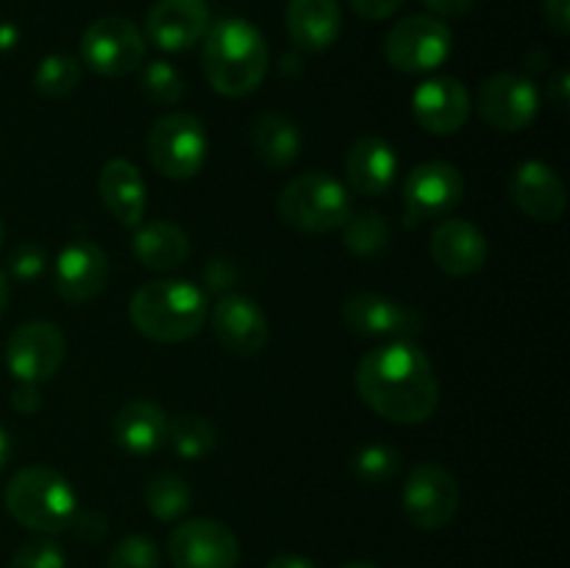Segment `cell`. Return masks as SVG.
<instances>
[{
  "label": "cell",
  "mask_w": 570,
  "mask_h": 568,
  "mask_svg": "<svg viewBox=\"0 0 570 568\" xmlns=\"http://www.w3.org/2000/svg\"><path fill=\"white\" fill-rule=\"evenodd\" d=\"M278 217L304 234L337 232L351 215V198L343 182L326 173H304L278 195Z\"/></svg>",
  "instance_id": "5"
},
{
  "label": "cell",
  "mask_w": 570,
  "mask_h": 568,
  "mask_svg": "<svg viewBox=\"0 0 570 568\" xmlns=\"http://www.w3.org/2000/svg\"><path fill=\"white\" fill-rule=\"evenodd\" d=\"M510 198L518 209L538 223H557L566 215L568 193L562 178L554 167L546 161L529 159L512 170L510 176Z\"/></svg>",
  "instance_id": "19"
},
{
  "label": "cell",
  "mask_w": 570,
  "mask_h": 568,
  "mask_svg": "<svg viewBox=\"0 0 570 568\" xmlns=\"http://www.w3.org/2000/svg\"><path fill=\"white\" fill-rule=\"evenodd\" d=\"M423 3L434 11V17H465L473 0H423Z\"/></svg>",
  "instance_id": "41"
},
{
  "label": "cell",
  "mask_w": 570,
  "mask_h": 568,
  "mask_svg": "<svg viewBox=\"0 0 570 568\" xmlns=\"http://www.w3.org/2000/svg\"><path fill=\"white\" fill-rule=\"evenodd\" d=\"M145 33L126 17H98L81 33V61L104 78H122L145 65Z\"/></svg>",
  "instance_id": "7"
},
{
  "label": "cell",
  "mask_w": 570,
  "mask_h": 568,
  "mask_svg": "<svg viewBox=\"0 0 570 568\" xmlns=\"http://www.w3.org/2000/svg\"><path fill=\"white\" fill-rule=\"evenodd\" d=\"M83 67L70 53H48L33 70V89L45 98H65L81 84Z\"/></svg>",
  "instance_id": "30"
},
{
  "label": "cell",
  "mask_w": 570,
  "mask_h": 568,
  "mask_svg": "<svg viewBox=\"0 0 570 568\" xmlns=\"http://www.w3.org/2000/svg\"><path fill=\"white\" fill-rule=\"evenodd\" d=\"M145 145H148L150 165L161 176L176 178V182L198 176L206 154H209V137H206L204 123L187 111H170V115L159 117L148 128Z\"/></svg>",
  "instance_id": "6"
},
{
  "label": "cell",
  "mask_w": 570,
  "mask_h": 568,
  "mask_svg": "<svg viewBox=\"0 0 570 568\" xmlns=\"http://www.w3.org/2000/svg\"><path fill=\"white\" fill-rule=\"evenodd\" d=\"M212 26L206 0H156L145 17V33L156 48L184 53L206 37Z\"/></svg>",
  "instance_id": "17"
},
{
  "label": "cell",
  "mask_w": 570,
  "mask_h": 568,
  "mask_svg": "<svg viewBox=\"0 0 570 568\" xmlns=\"http://www.w3.org/2000/svg\"><path fill=\"white\" fill-rule=\"evenodd\" d=\"M343 321L360 337L410 340L421 334L423 317L379 293H356L343 304Z\"/></svg>",
  "instance_id": "14"
},
{
  "label": "cell",
  "mask_w": 570,
  "mask_h": 568,
  "mask_svg": "<svg viewBox=\"0 0 570 568\" xmlns=\"http://www.w3.org/2000/svg\"><path fill=\"white\" fill-rule=\"evenodd\" d=\"M343 568H379V566H373V562L360 560V562H348V566H343Z\"/></svg>",
  "instance_id": "45"
},
{
  "label": "cell",
  "mask_w": 570,
  "mask_h": 568,
  "mask_svg": "<svg viewBox=\"0 0 570 568\" xmlns=\"http://www.w3.org/2000/svg\"><path fill=\"white\" fill-rule=\"evenodd\" d=\"M399 173V156L387 139L367 134L360 137L345 154V178L360 195H384Z\"/></svg>",
  "instance_id": "22"
},
{
  "label": "cell",
  "mask_w": 570,
  "mask_h": 568,
  "mask_svg": "<svg viewBox=\"0 0 570 568\" xmlns=\"http://www.w3.org/2000/svg\"><path fill=\"white\" fill-rule=\"evenodd\" d=\"M348 3L362 20H387V17H393L406 0H348Z\"/></svg>",
  "instance_id": "37"
},
{
  "label": "cell",
  "mask_w": 570,
  "mask_h": 568,
  "mask_svg": "<svg viewBox=\"0 0 570 568\" xmlns=\"http://www.w3.org/2000/svg\"><path fill=\"white\" fill-rule=\"evenodd\" d=\"M173 568H237L239 540L215 518H189L167 540Z\"/></svg>",
  "instance_id": "11"
},
{
  "label": "cell",
  "mask_w": 570,
  "mask_h": 568,
  "mask_svg": "<svg viewBox=\"0 0 570 568\" xmlns=\"http://www.w3.org/2000/svg\"><path fill=\"white\" fill-rule=\"evenodd\" d=\"M543 17L549 28L560 37H568L570 31V0H543Z\"/></svg>",
  "instance_id": "38"
},
{
  "label": "cell",
  "mask_w": 570,
  "mask_h": 568,
  "mask_svg": "<svg viewBox=\"0 0 570 568\" xmlns=\"http://www.w3.org/2000/svg\"><path fill=\"white\" fill-rule=\"evenodd\" d=\"M454 48L451 28L440 17L412 14L395 22L384 42V56L399 72H432Z\"/></svg>",
  "instance_id": "8"
},
{
  "label": "cell",
  "mask_w": 570,
  "mask_h": 568,
  "mask_svg": "<svg viewBox=\"0 0 570 568\" xmlns=\"http://www.w3.org/2000/svg\"><path fill=\"white\" fill-rule=\"evenodd\" d=\"M204 76L215 92L245 98L262 87L271 65L267 39L243 17H223L204 37Z\"/></svg>",
  "instance_id": "2"
},
{
  "label": "cell",
  "mask_w": 570,
  "mask_h": 568,
  "mask_svg": "<svg viewBox=\"0 0 570 568\" xmlns=\"http://www.w3.org/2000/svg\"><path fill=\"white\" fill-rule=\"evenodd\" d=\"M343 245L356 256H379L390 245V226L382 212H351L343 223Z\"/></svg>",
  "instance_id": "29"
},
{
  "label": "cell",
  "mask_w": 570,
  "mask_h": 568,
  "mask_svg": "<svg viewBox=\"0 0 570 568\" xmlns=\"http://www.w3.org/2000/svg\"><path fill=\"white\" fill-rule=\"evenodd\" d=\"M134 329L156 343H184L204 329L209 301L200 287L184 278H154L131 295Z\"/></svg>",
  "instance_id": "3"
},
{
  "label": "cell",
  "mask_w": 570,
  "mask_h": 568,
  "mask_svg": "<svg viewBox=\"0 0 570 568\" xmlns=\"http://www.w3.org/2000/svg\"><path fill=\"white\" fill-rule=\"evenodd\" d=\"M460 510V484L440 462H421L404 484V512L417 529L434 532L454 521Z\"/></svg>",
  "instance_id": "9"
},
{
  "label": "cell",
  "mask_w": 570,
  "mask_h": 568,
  "mask_svg": "<svg viewBox=\"0 0 570 568\" xmlns=\"http://www.w3.org/2000/svg\"><path fill=\"white\" fill-rule=\"evenodd\" d=\"M3 239H6V226L3 221H0V248H3Z\"/></svg>",
  "instance_id": "46"
},
{
  "label": "cell",
  "mask_w": 570,
  "mask_h": 568,
  "mask_svg": "<svg viewBox=\"0 0 570 568\" xmlns=\"http://www.w3.org/2000/svg\"><path fill=\"white\" fill-rule=\"evenodd\" d=\"M161 557L159 549L150 538L145 535H128L122 538L115 549L109 551L106 568H159Z\"/></svg>",
  "instance_id": "33"
},
{
  "label": "cell",
  "mask_w": 570,
  "mask_h": 568,
  "mask_svg": "<svg viewBox=\"0 0 570 568\" xmlns=\"http://www.w3.org/2000/svg\"><path fill=\"white\" fill-rule=\"evenodd\" d=\"M265 568H317L309 557H301V555H278L267 562Z\"/></svg>",
  "instance_id": "42"
},
{
  "label": "cell",
  "mask_w": 570,
  "mask_h": 568,
  "mask_svg": "<svg viewBox=\"0 0 570 568\" xmlns=\"http://www.w3.org/2000/svg\"><path fill=\"white\" fill-rule=\"evenodd\" d=\"M167 445L184 460H204L217 445V427L198 412H181L167 423Z\"/></svg>",
  "instance_id": "27"
},
{
  "label": "cell",
  "mask_w": 570,
  "mask_h": 568,
  "mask_svg": "<svg viewBox=\"0 0 570 568\" xmlns=\"http://www.w3.org/2000/svg\"><path fill=\"white\" fill-rule=\"evenodd\" d=\"M39 404H42V399H39L37 384L20 382L17 384L14 393H11V407H14L17 412H22V415H31V412H37Z\"/></svg>",
  "instance_id": "39"
},
{
  "label": "cell",
  "mask_w": 570,
  "mask_h": 568,
  "mask_svg": "<svg viewBox=\"0 0 570 568\" xmlns=\"http://www.w3.org/2000/svg\"><path fill=\"white\" fill-rule=\"evenodd\" d=\"M6 510L39 535L67 532L78 510V496L65 473L48 466H28L6 484Z\"/></svg>",
  "instance_id": "4"
},
{
  "label": "cell",
  "mask_w": 570,
  "mask_h": 568,
  "mask_svg": "<svg viewBox=\"0 0 570 568\" xmlns=\"http://www.w3.org/2000/svg\"><path fill=\"white\" fill-rule=\"evenodd\" d=\"M139 89L148 100L159 106H178L187 95V81L181 70L165 59H154L139 67Z\"/></svg>",
  "instance_id": "31"
},
{
  "label": "cell",
  "mask_w": 570,
  "mask_h": 568,
  "mask_svg": "<svg viewBox=\"0 0 570 568\" xmlns=\"http://www.w3.org/2000/svg\"><path fill=\"white\" fill-rule=\"evenodd\" d=\"M343 31V9L337 0H289L287 33L293 45L306 53L332 48Z\"/></svg>",
  "instance_id": "24"
},
{
  "label": "cell",
  "mask_w": 570,
  "mask_h": 568,
  "mask_svg": "<svg viewBox=\"0 0 570 568\" xmlns=\"http://www.w3.org/2000/svg\"><path fill=\"white\" fill-rule=\"evenodd\" d=\"M471 92L465 84L451 76L426 78L412 92V117L423 131L438 134V137L460 131L471 117Z\"/></svg>",
  "instance_id": "16"
},
{
  "label": "cell",
  "mask_w": 570,
  "mask_h": 568,
  "mask_svg": "<svg viewBox=\"0 0 570 568\" xmlns=\"http://www.w3.org/2000/svg\"><path fill=\"white\" fill-rule=\"evenodd\" d=\"M432 262L449 276H473L488 262V239L479 226L462 217H445L438 223L429 243Z\"/></svg>",
  "instance_id": "20"
},
{
  "label": "cell",
  "mask_w": 570,
  "mask_h": 568,
  "mask_svg": "<svg viewBox=\"0 0 570 568\" xmlns=\"http://www.w3.org/2000/svg\"><path fill=\"white\" fill-rule=\"evenodd\" d=\"M549 98L554 100L557 109H562V111L568 109V100H570V76H568L566 67H560V70H557L554 76H551V81H549Z\"/></svg>",
  "instance_id": "40"
},
{
  "label": "cell",
  "mask_w": 570,
  "mask_h": 568,
  "mask_svg": "<svg viewBox=\"0 0 570 568\" xmlns=\"http://www.w3.org/2000/svg\"><path fill=\"white\" fill-rule=\"evenodd\" d=\"M134 256L148 271H176V267H181L189 259V237L178 223H139L137 234H134Z\"/></svg>",
  "instance_id": "25"
},
{
  "label": "cell",
  "mask_w": 570,
  "mask_h": 568,
  "mask_svg": "<svg viewBox=\"0 0 570 568\" xmlns=\"http://www.w3.org/2000/svg\"><path fill=\"white\" fill-rule=\"evenodd\" d=\"M401 451L384 443H367L351 457V473L365 484H384L399 477Z\"/></svg>",
  "instance_id": "32"
},
{
  "label": "cell",
  "mask_w": 570,
  "mask_h": 568,
  "mask_svg": "<svg viewBox=\"0 0 570 568\" xmlns=\"http://www.w3.org/2000/svg\"><path fill=\"white\" fill-rule=\"evenodd\" d=\"M540 109V92L532 78L518 72H495L479 87L476 111L490 128L518 134L532 126Z\"/></svg>",
  "instance_id": "12"
},
{
  "label": "cell",
  "mask_w": 570,
  "mask_h": 568,
  "mask_svg": "<svg viewBox=\"0 0 570 568\" xmlns=\"http://www.w3.org/2000/svg\"><path fill=\"white\" fill-rule=\"evenodd\" d=\"M9 267L11 273H14V278H20V282H33V278L42 276L45 267H48V254H45L42 245L22 243L17 245L14 254H11Z\"/></svg>",
  "instance_id": "35"
},
{
  "label": "cell",
  "mask_w": 570,
  "mask_h": 568,
  "mask_svg": "<svg viewBox=\"0 0 570 568\" xmlns=\"http://www.w3.org/2000/svg\"><path fill=\"white\" fill-rule=\"evenodd\" d=\"M212 326H215L217 343L237 356H256L265 351L271 326L267 315L254 298L248 295H223L212 312Z\"/></svg>",
  "instance_id": "18"
},
{
  "label": "cell",
  "mask_w": 570,
  "mask_h": 568,
  "mask_svg": "<svg viewBox=\"0 0 570 568\" xmlns=\"http://www.w3.org/2000/svg\"><path fill=\"white\" fill-rule=\"evenodd\" d=\"M465 178L449 161H423L404 182V212L410 223L445 217L460 206Z\"/></svg>",
  "instance_id": "13"
},
{
  "label": "cell",
  "mask_w": 570,
  "mask_h": 568,
  "mask_svg": "<svg viewBox=\"0 0 570 568\" xmlns=\"http://www.w3.org/2000/svg\"><path fill=\"white\" fill-rule=\"evenodd\" d=\"M9 295H11L9 278H6V273L0 271V317L6 315V306H9Z\"/></svg>",
  "instance_id": "44"
},
{
  "label": "cell",
  "mask_w": 570,
  "mask_h": 568,
  "mask_svg": "<svg viewBox=\"0 0 570 568\" xmlns=\"http://www.w3.org/2000/svg\"><path fill=\"white\" fill-rule=\"evenodd\" d=\"M356 393L384 421L426 423L440 407V379L432 360L410 340H390L367 351L354 373Z\"/></svg>",
  "instance_id": "1"
},
{
  "label": "cell",
  "mask_w": 570,
  "mask_h": 568,
  "mask_svg": "<svg viewBox=\"0 0 570 568\" xmlns=\"http://www.w3.org/2000/svg\"><path fill=\"white\" fill-rule=\"evenodd\" d=\"M67 354L61 329L50 321H28L9 334L6 365L17 382L42 384L59 373Z\"/></svg>",
  "instance_id": "10"
},
{
  "label": "cell",
  "mask_w": 570,
  "mask_h": 568,
  "mask_svg": "<svg viewBox=\"0 0 570 568\" xmlns=\"http://www.w3.org/2000/svg\"><path fill=\"white\" fill-rule=\"evenodd\" d=\"M250 148L262 165L273 170H284L293 165L301 154V131L289 117L265 111L250 126Z\"/></svg>",
  "instance_id": "26"
},
{
  "label": "cell",
  "mask_w": 570,
  "mask_h": 568,
  "mask_svg": "<svg viewBox=\"0 0 570 568\" xmlns=\"http://www.w3.org/2000/svg\"><path fill=\"white\" fill-rule=\"evenodd\" d=\"M65 549L48 538L28 540L11 557L9 568H65Z\"/></svg>",
  "instance_id": "34"
},
{
  "label": "cell",
  "mask_w": 570,
  "mask_h": 568,
  "mask_svg": "<svg viewBox=\"0 0 570 568\" xmlns=\"http://www.w3.org/2000/svg\"><path fill=\"white\" fill-rule=\"evenodd\" d=\"M11 451H14V445H11V434L6 432L3 427H0V471H3V468L9 466Z\"/></svg>",
  "instance_id": "43"
},
{
  "label": "cell",
  "mask_w": 570,
  "mask_h": 568,
  "mask_svg": "<svg viewBox=\"0 0 570 568\" xmlns=\"http://www.w3.org/2000/svg\"><path fill=\"white\" fill-rule=\"evenodd\" d=\"M100 200L120 226L137 228L145 221L148 189L139 167L128 159H109L98 176Z\"/></svg>",
  "instance_id": "21"
},
{
  "label": "cell",
  "mask_w": 570,
  "mask_h": 568,
  "mask_svg": "<svg viewBox=\"0 0 570 568\" xmlns=\"http://www.w3.org/2000/svg\"><path fill=\"white\" fill-rule=\"evenodd\" d=\"M145 507L156 521H178L193 505V490L178 473L159 471L145 482Z\"/></svg>",
  "instance_id": "28"
},
{
  "label": "cell",
  "mask_w": 570,
  "mask_h": 568,
  "mask_svg": "<svg viewBox=\"0 0 570 568\" xmlns=\"http://www.w3.org/2000/svg\"><path fill=\"white\" fill-rule=\"evenodd\" d=\"M67 529H70L76 538L87 540V543H95V540H100L106 535V516L98 510H81V507H78Z\"/></svg>",
  "instance_id": "36"
},
{
  "label": "cell",
  "mask_w": 570,
  "mask_h": 568,
  "mask_svg": "<svg viewBox=\"0 0 570 568\" xmlns=\"http://www.w3.org/2000/svg\"><path fill=\"white\" fill-rule=\"evenodd\" d=\"M53 282L67 304H89L109 282V259L92 239H70L53 262Z\"/></svg>",
  "instance_id": "15"
},
{
  "label": "cell",
  "mask_w": 570,
  "mask_h": 568,
  "mask_svg": "<svg viewBox=\"0 0 570 568\" xmlns=\"http://www.w3.org/2000/svg\"><path fill=\"white\" fill-rule=\"evenodd\" d=\"M167 412L156 401L134 399L117 410L111 432L117 445L134 457H150L167 445Z\"/></svg>",
  "instance_id": "23"
}]
</instances>
